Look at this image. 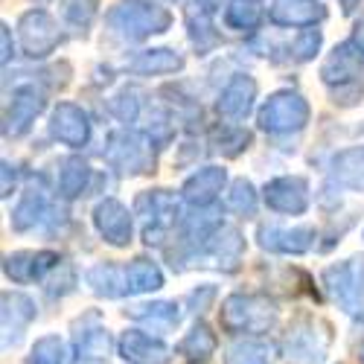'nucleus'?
Here are the masks:
<instances>
[{
	"instance_id": "nucleus-1",
	"label": "nucleus",
	"mask_w": 364,
	"mask_h": 364,
	"mask_svg": "<svg viewBox=\"0 0 364 364\" xmlns=\"http://www.w3.org/2000/svg\"><path fill=\"white\" fill-rule=\"evenodd\" d=\"M111 26L117 33H123L126 38H146L151 33H166L169 26V12L155 6V4H143V0H129V4L117 6L108 15Z\"/></svg>"
},
{
	"instance_id": "nucleus-2",
	"label": "nucleus",
	"mask_w": 364,
	"mask_h": 364,
	"mask_svg": "<svg viewBox=\"0 0 364 364\" xmlns=\"http://www.w3.org/2000/svg\"><path fill=\"white\" fill-rule=\"evenodd\" d=\"M274 306L254 294H233L222 309V323L230 332H265L274 323Z\"/></svg>"
},
{
	"instance_id": "nucleus-3",
	"label": "nucleus",
	"mask_w": 364,
	"mask_h": 364,
	"mask_svg": "<svg viewBox=\"0 0 364 364\" xmlns=\"http://www.w3.org/2000/svg\"><path fill=\"white\" fill-rule=\"evenodd\" d=\"M309 119V105L297 94H274L259 108V126L271 134L300 132Z\"/></svg>"
},
{
	"instance_id": "nucleus-4",
	"label": "nucleus",
	"mask_w": 364,
	"mask_h": 364,
	"mask_svg": "<svg viewBox=\"0 0 364 364\" xmlns=\"http://www.w3.org/2000/svg\"><path fill=\"white\" fill-rule=\"evenodd\" d=\"M326 286L350 315H364V259H350L326 271Z\"/></svg>"
},
{
	"instance_id": "nucleus-5",
	"label": "nucleus",
	"mask_w": 364,
	"mask_h": 364,
	"mask_svg": "<svg viewBox=\"0 0 364 364\" xmlns=\"http://www.w3.org/2000/svg\"><path fill=\"white\" fill-rule=\"evenodd\" d=\"M21 38H23V50L26 55H47L58 41H62V33H58V23L47 15V12H26L21 18Z\"/></svg>"
},
{
	"instance_id": "nucleus-6",
	"label": "nucleus",
	"mask_w": 364,
	"mask_h": 364,
	"mask_svg": "<svg viewBox=\"0 0 364 364\" xmlns=\"http://www.w3.org/2000/svg\"><path fill=\"white\" fill-rule=\"evenodd\" d=\"M265 204L277 213H303L309 207V187L303 178H274L265 184Z\"/></svg>"
},
{
	"instance_id": "nucleus-7",
	"label": "nucleus",
	"mask_w": 364,
	"mask_h": 364,
	"mask_svg": "<svg viewBox=\"0 0 364 364\" xmlns=\"http://www.w3.org/2000/svg\"><path fill=\"white\" fill-rule=\"evenodd\" d=\"M94 222L111 245H129L132 242V216L117 198H108L94 210Z\"/></svg>"
},
{
	"instance_id": "nucleus-8",
	"label": "nucleus",
	"mask_w": 364,
	"mask_h": 364,
	"mask_svg": "<svg viewBox=\"0 0 364 364\" xmlns=\"http://www.w3.org/2000/svg\"><path fill=\"white\" fill-rule=\"evenodd\" d=\"M50 132L55 140H62L65 146H85L87 137H90V123H87V117L82 108L65 102V105H58L55 114H53V123H50Z\"/></svg>"
},
{
	"instance_id": "nucleus-9",
	"label": "nucleus",
	"mask_w": 364,
	"mask_h": 364,
	"mask_svg": "<svg viewBox=\"0 0 364 364\" xmlns=\"http://www.w3.org/2000/svg\"><path fill=\"white\" fill-rule=\"evenodd\" d=\"M312 228H259V245L277 254H303L312 248Z\"/></svg>"
},
{
	"instance_id": "nucleus-10",
	"label": "nucleus",
	"mask_w": 364,
	"mask_h": 364,
	"mask_svg": "<svg viewBox=\"0 0 364 364\" xmlns=\"http://www.w3.org/2000/svg\"><path fill=\"white\" fill-rule=\"evenodd\" d=\"M123 355L134 364H166L169 361V350L151 338V332H126L123 336Z\"/></svg>"
},
{
	"instance_id": "nucleus-11",
	"label": "nucleus",
	"mask_w": 364,
	"mask_h": 364,
	"mask_svg": "<svg viewBox=\"0 0 364 364\" xmlns=\"http://www.w3.org/2000/svg\"><path fill=\"white\" fill-rule=\"evenodd\" d=\"M146 143L132 137V134H114L111 137V149H108V161L111 166H117L119 172H143L146 164Z\"/></svg>"
},
{
	"instance_id": "nucleus-12",
	"label": "nucleus",
	"mask_w": 364,
	"mask_h": 364,
	"mask_svg": "<svg viewBox=\"0 0 364 364\" xmlns=\"http://www.w3.org/2000/svg\"><path fill=\"white\" fill-rule=\"evenodd\" d=\"M41 108H44V100L36 94L33 85L18 87V90H15V100H12V108H9V114H6V132L23 134Z\"/></svg>"
},
{
	"instance_id": "nucleus-13",
	"label": "nucleus",
	"mask_w": 364,
	"mask_h": 364,
	"mask_svg": "<svg viewBox=\"0 0 364 364\" xmlns=\"http://www.w3.org/2000/svg\"><path fill=\"white\" fill-rule=\"evenodd\" d=\"M326 12L318 0H274L271 6V21L286 23V26H303V23H315Z\"/></svg>"
},
{
	"instance_id": "nucleus-14",
	"label": "nucleus",
	"mask_w": 364,
	"mask_h": 364,
	"mask_svg": "<svg viewBox=\"0 0 364 364\" xmlns=\"http://www.w3.org/2000/svg\"><path fill=\"white\" fill-rule=\"evenodd\" d=\"M254 94H257V85L254 79L248 76H236L233 82H228V87L222 90V97H219V111L225 117H245L251 111V102H254Z\"/></svg>"
},
{
	"instance_id": "nucleus-15",
	"label": "nucleus",
	"mask_w": 364,
	"mask_h": 364,
	"mask_svg": "<svg viewBox=\"0 0 364 364\" xmlns=\"http://www.w3.org/2000/svg\"><path fill=\"white\" fill-rule=\"evenodd\" d=\"M225 187V169L219 166H204L198 169L196 175L187 178V184H184V196L196 204H210Z\"/></svg>"
},
{
	"instance_id": "nucleus-16",
	"label": "nucleus",
	"mask_w": 364,
	"mask_h": 364,
	"mask_svg": "<svg viewBox=\"0 0 364 364\" xmlns=\"http://www.w3.org/2000/svg\"><path fill=\"white\" fill-rule=\"evenodd\" d=\"M332 178L344 187L364 190V146L336 155V161H332Z\"/></svg>"
},
{
	"instance_id": "nucleus-17",
	"label": "nucleus",
	"mask_w": 364,
	"mask_h": 364,
	"mask_svg": "<svg viewBox=\"0 0 364 364\" xmlns=\"http://www.w3.org/2000/svg\"><path fill=\"white\" fill-rule=\"evenodd\" d=\"M134 73H143V76H151V73H175V70H181L184 68V58L181 55H175L172 50H146V53H140L134 62L129 65Z\"/></svg>"
},
{
	"instance_id": "nucleus-18",
	"label": "nucleus",
	"mask_w": 364,
	"mask_h": 364,
	"mask_svg": "<svg viewBox=\"0 0 364 364\" xmlns=\"http://www.w3.org/2000/svg\"><path fill=\"white\" fill-rule=\"evenodd\" d=\"M286 350H289V358H294V361H300V364H315V361H321V350H323V347L318 344L315 326L309 323V326H297V329L291 332Z\"/></svg>"
},
{
	"instance_id": "nucleus-19",
	"label": "nucleus",
	"mask_w": 364,
	"mask_h": 364,
	"mask_svg": "<svg viewBox=\"0 0 364 364\" xmlns=\"http://www.w3.org/2000/svg\"><path fill=\"white\" fill-rule=\"evenodd\" d=\"M132 318L149 323L155 332H164V329L178 326L181 312H178L175 303H149V306H137V309H132Z\"/></svg>"
},
{
	"instance_id": "nucleus-20",
	"label": "nucleus",
	"mask_w": 364,
	"mask_h": 364,
	"mask_svg": "<svg viewBox=\"0 0 364 364\" xmlns=\"http://www.w3.org/2000/svg\"><path fill=\"white\" fill-rule=\"evenodd\" d=\"M164 286V274L155 262L149 259H134L129 265V291L140 294V291H155Z\"/></svg>"
},
{
	"instance_id": "nucleus-21",
	"label": "nucleus",
	"mask_w": 364,
	"mask_h": 364,
	"mask_svg": "<svg viewBox=\"0 0 364 364\" xmlns=\"http://www.w3.org/2000/svg\"><path fill=\"white\" fill-rule=\"evenodd\" d=\"M76 344H79V353H82L87 361H100V358H105L108 350H111L108 332H105L102 326L87 329L85 321H82V332H76Z\"/></svg>"
},
{
	"instance_id": "nucleus-22",
	"label": "nucleus",
	"mask_w": 364,
	"mask_h": 364,
	"mask_svg": "<svg viewBox=\"0 0 364 364\" xmlns=\"http://www.w3.org/2000/svg\"><path fill=\"white\" fill-rule=\"evenodd\" d=\"M87 178H90L87 164H82L79 158H70V161H65L62 175H58V190H62V196H68V198H76L85 190Z\"/></svg>"
},
{
	"instance_id": "nucleus-23",
	"label": "nucleus",
	"mask_w": 364,
	"mask_h": 364,
	"mask_svg": "<svg viewBox=\"0 0 364 364\" xmlns=\"http://www.w3.org/2000/svg\"><path fill=\"white\" fill-rule=\"evenodd\" d=\"M225 364H271L268 347H265L262 341H254V338L236 341V344L228 350Z\"/></svg>"
},
{
	"instance_id": "nucleus-24",
	"label": "nucleus",
	"mask_w": 364,
	"mask_h": 364,
	"mask_svg": "<svg viewBox=\"0 0 364 364\" xmlns=\"http://www.w3.org/2000/svg\"><path fill=\"white\" fill-rule=\"evenodd\" d=\"M29 364H70V350L65 341H58V336H47L33 347Z\"/></svg>"
},
{
	"instance_id": "nucleus-25",
	"label": "nucleus",
	"mask_w": 364,
	"mask_h": 364,
	"mask_svg": "<svg viewBox=\"0 0 364 364\" xmlns=\"http://www.w3.org/2000/svg\"><path fill=\"white\" fill-rule=\"evenodd\" d=\"M225 18L233 29H254L262 18V9H259L257 0H233L225 12Z\"/></svg>"
},
{
	"instance_id": "nucleus-26",
	"label": "nucleus",
	"mask_w": 364,
	"mask_h": 364,
	"mask_svg": "<svg viewBox=\"0 0 364 364\" xmlns=\"http://www.w3.org/2000/svg\"><path fill=\"white\" fill-rule=\"evenodd\" d=\"M213 350H216V336H213V332H210L204 323L193 326L190 336L181 341V353H187L190 358H207Z\"/></svg>"
},
{
	"instance_id": "nucleus-27",
	"label": "nucleus",
	"mask_w": 364,
	"mask_h": 364,
	"mask_svg": "<svg viewBox=\"0 0 364 364\" xmlns=\"http://www.w3.org/2000/svg\"><path fill=\"white\" fill-rule=\"evenodd\" d=\"M228 207L239 216H254L257 210V196H254V187L248 181H236L233 190L228 193Z\"/></svg>"
},
{
	"instance_id": "nucleus-28",
	"label": "nucleus",
	"mask_w": 364,
	"mask_h": 364,
	"mask_svg": "<svg viewBox=\"0 0 364 364\" xmlns=\"http://www.w3.org/2000/svg\"><path fill=\"white\" fill-rule=\"evenodd\" d=\"M251 137L245 129H239V126H222L219 134H216V146L219 151H225V155H239L242 149H248Z\"/></svg>"
},
{
	"instance_id": "nucleus-29",
	"label": "nucleus",
	"mask_w": 364,
	"mask_h": 364,
	"mask_svg": "<svg viewBox=\"0 0 364 364\" xmlns=\"http://www.w3.org/2000/svg\"><path fill=\"white\" fill-rule=\"evenodd\" d=\"M318 47H321V33L318 29H303L289 50H291V55L297 58V62H309V58L318 53Z\"/></svg>"
},
{
	"instance_id": "nucleus-30",
	"label": "nucleus",
	"mask_w": 364,
	"mask_h": 364,
	"mask_svg": "<svg viewBox=\"0 0 364 364\" xmlns=\"http://www.w3.org/2000/svg\"><path fill=\"white\" fill-rule=\"evenodd\" d=\"M97 12V0H65V18L70 23H82L87 26L90 18Z\"/></svg>"
},
{
	"instance_id": "nucleus-31",
	"label": "nucleus",
	"mask_w": 364,
	"mask_h": 364,
	"mask_svg": "<svg viewBox=\"0 0 364 364\" xmlns=\"http://www.w3.org/2000/svg\"><path fill=\"white\" fill-rule=\"evenodd\" d=\"M353 44H355V47L364 53V18L355 23V36H353Z\"/></svg>"
},
{
	"instance_id": "nucleus-32",
	"label": "nucleus",
	"mask_w": 364,
	"mask_h": 364,
	"mask_svg": "<svg viewBox=\"0 0 364 364\" xmlns=\"http://www.w3.org/2000/svg\"><path fill=\"white\" fill-rule=\"evenodd\" d=\"M341 4H344V12H350L355 6V0H341Z\"/></svg>"
},
{
	"instance_id": "nucleus-33",
	"label": "nucleus",
	"mask_w": 364,
	"mask_h": 364,
	"mask_svg": "<svg viewBox=\"0 0 364 364\" xmlns=\"http://www.w3.org/2000/svg\"><path fill=\"white\" fill-rule=\"evenodd\" d=\"M87 364H97V361H87Z\"/></svg>"
}]
</instances>
